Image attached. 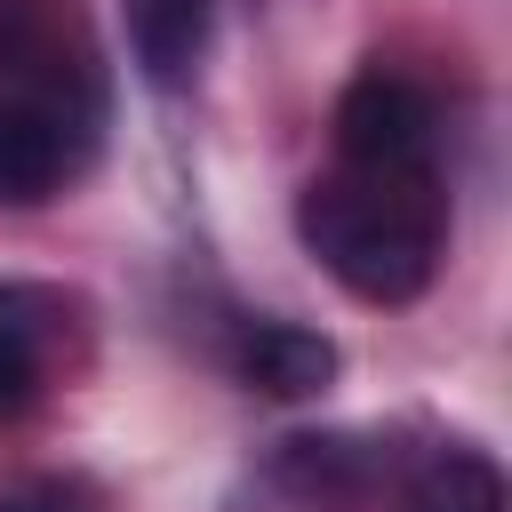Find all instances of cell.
Segmentation results:
<instances>
[{"mask_svg": "<svg viewBox=\"0 0 512 512\" xmlns=\"http://www.w3.org/2000/svg\"><path fill=\"white\" fill-rule=\"evenodd\" d=\"M336 160L352 176H384V184H432L440 176V120L432 96L400 72H360L336 96Z\"/></svg>", "mask_w": 512, "mask_h": 512, "instance_id": "cell-2", "label": "cell"}, {"mask_svg": "<svg viewBox=\"0 0 512 512\" xmlns=\"http://www.w3.org/2000/svg\"><path fill=\"white\" fill-rule=\"evenodd\" d=\"M408 512H504V472L480 448H432L408 472Z\"/></svg>", "mask_w": 512, "mask_h": 512, "instance_id": "cell-5", "label": "cell"}, {"mask_svg": "<svg viewBox=\"0 0 512 512\" xmlns=\"http://www.w3.org/2000/svg\"><path fill=\"white\" fill-rule=\"evenodd\" d=\"M32 296L0 288V416H16L40 392V320H24Z\"/></svg>", "mask_w": 512, "mask_h": 512, "instance_id": "cell-6", "label": "cell"}, {"mask_svg": "<svg viewBox=\"0 0 512 512\" xmlns=\"http://www.w3.org/2000/svg\"><path fill=\"white\" fill-rule=\"evenodd\" d=\"M208 16H216V0H128V48L152 88H184L200 72Z\"/></svg>", "mask_w": 512, "mask_h": 512, "instance_id": "cell-4", "label": "cell"}, {"mask_svg": "<svg viewBox=\"0 0 512 512\" xmlns=\"http://www.w3.org/2000/svg\"><path fill=\"white\" fill-rule=\"evenodd\" d=\"M296 232L328 264L336 288L360 304H416L440 272V200L432 184H384V176H312L296 192Z\"/></svg>", "mask_w": 512, "mask_h": 512, "instance_id": "cell-1", "label": "cell"}, {"mask_svg": "<svg viewBox=\"0 0 512 512\" xmlns=\"http://www.w3.org/2000/svg\"><path fill=\"white\" fill-rule=\"evenodd\" d=\"M240 376L264 400H320L336 384V344L320 328H296V320H256L240 336Z\"/></svg>", "mask_w": 512, "mask_h": 512, "instance_id": "cell-3", "label": "cell"}]
</instances>
